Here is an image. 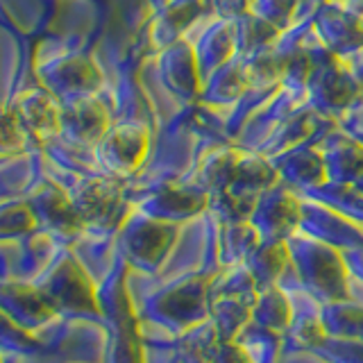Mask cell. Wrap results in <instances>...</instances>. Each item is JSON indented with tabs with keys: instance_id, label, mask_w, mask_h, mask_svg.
<instances>
[{
	"instance_id": "cell-7",
	"label": "cell",
	"mask_w": 363,
	"mask_h": 363,
	"mask_svg": "<svg viewBox=\"0 0 363 363\" xmlns=\"http://www.w3.org/2000/svg\"><path fill=\"white\" fill-rule=\"evenodd\" d=\"M213 363H257V361L245 350V345L234 343V340H227V343L216 352Z\"/></svg>"
},
{
	"instance_id": "cell-1",
	"label": "cell",
	"mask_w": 363,
	"mask_h": 363,
	"mask_svg": "<svg viewBox=\"0 0 363 363\" xmlns=\"http://www.w3.org/2000/svg\"><path fill=\"white\" fill-rule=\"evenodd\" d=\"M295 261L306 281L315 295H320L327 302H345L347 286H345V264L338 259L329 245L318 243H302L295 250Z\"/></svg>"
},
{
	"instance_id": "cell-6",
	"label": "cell",
	"mask_w": 363,
	"mask_h": 363,
	"mask_svg": "<svg viewBox=\"0 0 363 363\" xmlns=\"http://www.w3.org/2000/svg\"><path fill=\"white\" fill-rule=\"evenodd\" d=\"M293 338H295V343L302 347L320 345L327 338V327L323 320H318V318H302L293 329Z\"/></svg>"
},
{
	"instance_id": "cell-5",
	"label": "cell",
	"mask_w": 363,
	"mask_h": 363,
	"mask_svg": "<svg viewBox=\"0 0 363 363\" xmlns=\"http://www.w3.org/2000/svg\"><path fill=\"white\" fill-rule=\"evenodd\" d=\"M329 313L334 315L336 334H340V338L363 340V309H357V306H329Z\"/></svg>"
},
{
	"instance_id": "cell-8",
	"label": "cell",
	"mask_w": 363,
	"mask_h": 363,
	"mask_svg": "<svg viewBox=\"0 0 363 363\" xmlns=\"http://www.w3.org/2000/svg\"><path fill=\"white\" fill-rule=\"evenodd\" d=\"M350 261H352V266H347V268H352L359 277H363V250H359V252H352Z\"/></svg>"
},
{
	"instance_id": "cell-2",
	"label": "cell",
	"mask_w": 363,
	"mask_h": 363,
	"mask_svg": "<svg viewBox=\"0 0 363 363\" xmlns=\"http://www.w3.org/2000/svg\"><path fill=\"white\" fill-rule=\"evenodd\" d=\"M295 223H298V202L286 193H275V196L266 198L257 207L255 227H259V232L277 236L281 232H289Z\"/></svg>"
},
{
	"instance_id": "cell-3",
	"label": "cell",
	"mask_w": 363,
	"mask_h": 363,
	"mask_svg": "<svg viewBox=\"0 0 363 363\" xmlns=\"http://www.w3.org/2000/svg\"><path fill=\"white\" fill-rule=\"evenodd\" d=\"M289 264V247L281 241H270L266 245H259L247 259V270L255 277L259 289L272 286L275 279L284 272Z\"/></svg>"
},
{
	"instance_id": "cell-4",
	"label": "cell",
	"mask_w": 363,
	"mask_h": 363,
	"mask_svg": "<svg viewBox=\"0 0 363 363\" xmlns=\"http://www.w3.org/2000/svg\"><path fill=\"white\" fill-rule=\"evenodd\" d=\"M252 320L268 332H281L291 325V304L277 286L261 289L252 304Z\"/></svg>"
}]
</instances>
